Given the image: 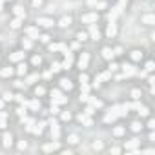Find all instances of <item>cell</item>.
I'll list each match as a JSON object with an SVG mask.
<instances>
[{"label":"cell","instance_id":"3","mask_svg":"<svg viewBox=\"0 0 155 155\" xmlns=\"http://www.w3.org/2000/svg\"><path fill=\"white\" fill-rule=\"evenodd\" d=\"M88 60H89V55H88V53H82V55H80V58H78V68H80V70H86Z\"/></svg>","mask_w":155,"mask_h":155},{"label":"cell","instance_id":"6","mask_svg":"<svg viewBox=\"0 0 155 155\" xmlns=\"http://www.w3.org/2000/svg\"><path fill=\"white\" fill-rule=\"evenodd\" d=\"M102 57H104V58H113V49L104 47V49H102Z\"/></svg>","mask_w":155,"mask_h":155},{"label":"cell","instance_id":"19","mask_svg":"<svg viewBox=\"0 0 155 155\" xmlns=\"http://www.w3.org/2000/svg\"><path fill=\"white\" fill-rule=\"evenodd\" d=\"M11 28H15V29H17V28H20V18H15V20L11 22Z\"/></svg>","mask_w":155,"mask_h":155},{"label":"cell","instance_id":"7","mask_svg":"<svg viewBox=\"0 0 155 155\" xmlns=\"http://www.w3.org/2000/svg\"><path fill=\"white\" fill-rule=\"evenodd\" d=\"M4 144H6V146H11V144H13V135H11V133H6V135H4Z\"/></svg>","mask_w":155,"mask_h":155},{"label":"cell","instance_id":"11","mask_svg":"<svg viewBox=\"0 0 155 155\" xmlns=\"http://www.w3.org/2000/svg\"><path fill=\"white\" fill-rule=\"evenodd\" d=\"M141 57H142V53H141L139 49H135V51H131V58H133V60H139Z\"/></svg>","mask_w":155,"mask_h":155},{"label":"cell","instance_id":"10","mask_svg":"<svg viewBox=\"0 0 155 155\" xmlns=\"http://www.w3.org/2000/svg\"><path fill=\"white\" fill-rule=\"evenodd\" d=\"M15 15H17V18H24V15H26V13H24V9H22V7H15Z\"/></svg>","mask_w":155,"mask_h":155},{"label":"cell","instance_id":"22","mask_svg":"<svg viewBox=\"0 0 155 155\" xmlns=\"http://www.w3.org/2000/svg\"><path fill=\"white\" fill-rule=\"evenodd\" d=\"M33 6L37 7V6H42V0H33Z\"/></svg>","mask_w":155,"mask_h":155},{"label":"cell","instance_id":"2","mask_svg":"<svg viewBox=\"0 0 155 155\" xmlns=\"http://www.w3.org/2000/svg\"><path fill=\"white\" fill-rule=\"evenodd\" d=\"M97 18H99V15H97V13H86V15H82V17H80V20H82V22H97Z\"/></svg>","mask_w":155,"mask_h":155},{"label":"cell","instance_id":"15","mask_svg":"<svg viewBox=\"0 0 155 155\" xmlns=\"http://www.w3.org/2000/svg\"><path fill=\"white\" fill-rule=\"evenodd\" d=\"M106 33H108V37H113V35H115V26H111V24H110V26H108V31H106Z\"/></svg>","mask_w":155,"mask_h":155},{"label":"cell","instance_id":"23","mask_svg":"<svg viewBox=\"0 0 155 155\" xmlns=\"http://www.w3.org/2000/svg\"><path fill=\"white\" fill-rule=\"evenodd\" d=\"M40 40H42V42H47V40H49V37H47V35H42V37H40Z\"/></svg>","mask_w":155,"mask_h":155},{"label":"cell","instance_id":"13","mask_svg":"<svg viewBox=\"0 0 155 155\" xmlns=\"http://www.w3.org/2000/svg\"><path fill=\"white\" fill-rule=\"evenodd\" d=\"M91 37H93V40H99L100 33H99V29H97V28H91Z\"/></svg>","mask_w":155,"mask_h":155},{"label":"cell","instance_id":"4","mask_svg":"<svg viewBox=\"0 0 155 155\" xmlns=\"http://www.w3.org/2000/svg\"><path fill=\"white\" fill-rule=\"evenodd\" d=\"M58 24H60L62 28H68V26H71V17H66V15H64V17L60 18V22H58Z\"/></svg>","mask_w":155,"mask_h":155},{"label":"cell","instance_id":"9","mask_svg":"<svg viewBox=\"0 0 155 155\" xmlns=\"http://www.w3.org/2000/svg\"><path fill=\"white\" fill-rule=\"evenodd\" d=\"M77 40H78V42H84V40H88V33H84V31H78V33H77Z\"/></svg>","mask_w":155,"mask_h":155},{"label":"cell","instance_id":"8","mask_svg":"<svg viewBox=\"0 0 155 155\" xmlns=\"http://www.w3.org/2000/svg\"><path fill=\"white\" fill-rule=\"evenodd\" d=\"M17 71H18V75H26L28 73V66L26 64H18V70Z\"/></svg>","mask_w":155,"mask_h":155},{"label":"cell","instance_id":"20","mask_svg":"<svg viewBox=\"0 0 155 155\" xmlns=\"http://www.w3.org/2000/svg\"><path fill=\"white\" fill-rule=\"evenodd\" d=\"M35 93H37V95H42V93H44V88H39V86H37V88H35Z\"/></svg>","mask_w":155,"mask_h":155},{"label":"cell","instance_id":"5","mask_svg":"<svg viewBox=\"0 0 155 155\" xmlns=\"http://www.w3.org/2000/svg\"><path fill=\"white\" fill-rule=\"evenodd\" d=\"M22 58H24V51H17V53L11 55V60H13V62H18V60H22Z\"/></svg>","mask_w":155,"mask_h":155},{"label":"cell","instance_id":"18","mask_svg":"<svg viewBox=\"0 0 155 155\" xmlns=\"http://www.w3.org/2000/svg\"><path fill=\"white\" fill-rule=\"evenodd\" d=\"M26 33H28V35H31V37H37V29H35V28H28V29H26Z\"/></svg>","mask_w":155,"mask_h":155},{"label":"cell","instance_id":"17","mask_svg":"<svg viewBox=\"0 0 155 155\" xmlns=\"http://www.w3.org/2000/svg\"><path fill=\"white\" fill-rule=\"evenodd\" d=\"M68 142H70V144H77V142H78V137H77V135H70Z\"/></svg>","mask_w":155,"mask_h":155},{"label":"cell","instance_id":"16","mask_svg":"<svg viewBox=\"0 0 155 155\" xmlns=\"http://www.w3.org/2000/svg\"><path fill=\"white\" fill-rule=\"evenodd\" d=\"M22 47L29 49V47H31V40H29V39H24V40H22Z\"/></svg>","mask_w":155,"mask_h":155},{"label":"cell","instance_id":"12","mask_svg":"<svg viewBox=\"0 0 155 155\" xmlns=\"http://www.w3.org/2000/svg\"><path fill=\"white\" fill-rule=\"evenodd\" d=\"M60 86H62V88H68V89H71V82H70L68 78H62V80H60Z\"/></svg>","mask_w":155,"mask_h":155},{"label":"cell","instance_id":"21","mask_svg":"<svg viewBox=\"0 0 155 155\" xmlns=\"http://www.w3.org/2000/svg\"><path fill=\"white\" fill-rule=\"evenodd\" d=\"M58 70H60V64H53L51 66V71H58Z\"/></svg>","mask_w":155,"mask_h":155},{"label":"cell","instance_id":"1","mask_svg":"<svg viewBox=\"0 0 155 155\" xmlns=\"http://www.w3.org/2000/svg\"><path fill=\"white\" fill-rule=\"evenodd\" d=\"M37 24L42 26V28H51L53 26V18H49V17H39L37 18Z\"/></svg>","mask_w":155,"mask_h":155},{"label":"cell","instance_id":"14","mask_svg":"<svg viewBox=\"0 0 155 155\" xmlns=\"http://www.w3.org/2000/svg\"><path fill=\"white\" fill-rule=\"evenodd\" d=\"M11 73H13V70H11V68H6V70H2V71H0V75H2V77H9Z\"/></svg>","mask_w":155,"mask_h":155}]
</instances>
